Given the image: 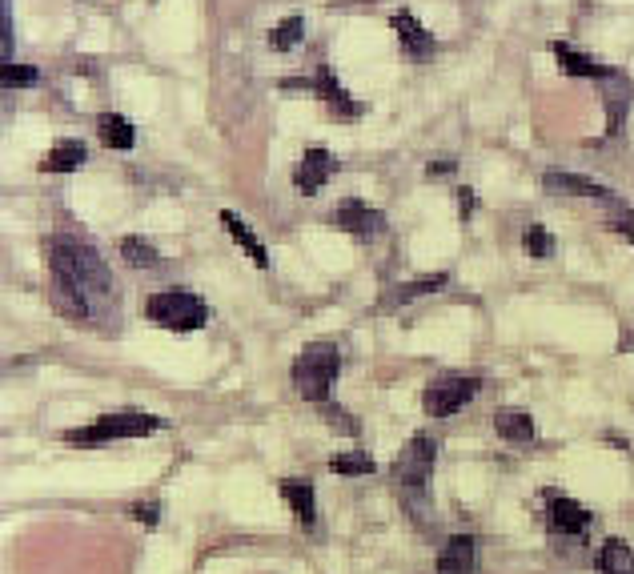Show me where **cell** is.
Here are the masks:
<instances>
[{
    "label": "cell",
    "mask_w": 634,
    "mask_h": 574,
    "mask_svg": "<svg viewBox=\"0 0 634 574\" xmlns=\"http://www.w3.org/2000/svg\"><path fill=\"white\" fill-rule=\"evenodd\" d=\"M550 53H554V61H558V69L566 73V77H586V81H610L618 69H610V65H602V61H594V57H586V53H578V49H570V45H562V41H554L550 45Z\"/></svg>",
    "instance_id": "obj_12"
},
{
    "label": "cell",
    "mask_w": 634,
    "mask_h": 574,
    "mask_svg": "<svg viewBox=\"0 0 634 574\" xmlns=\"http://www.w3.org/2000/svg\"><path fill=\"white\" fill-rule=\"evenodd\" d=\"M338 374H342V350H338L334 342H309V346L293 358V370H289L297 394H301L305 402H317V406L330 398Z\"/></svg>",
    "instance_id": "obj_2"
},
{
    "label": "cell",
    "mask_w": 634,
    "mask_h": 574,
    "mask_svg": "<svg viewBox=\"0 0 634 574\" xmlns=\"http://www.w3.org/2000/svg\"><path fill=\"white\" fill-rule=\"evenodd\" d=\"M330 221H334L342 233L362 237V241H370V237H378V233L386 229V217H382L378 209H370L366 201H342V205L330 213Z\"/></svg>",
    "instance_id": "obj_8"
},
{
    "label": "cell",
    "mask_w": 634,
    "mask_h": 574,
    "mask_svg": "<svg viewBox=\"0 0 634 574\" xmlns=\"http://www.w3.org/2000/svg\"><path fill=\"white\" fill-rule=\"evenodd\" d=\"M474 566H478V542H474V534H454V538H446V546H442L438 558H434V570H438V574H474Z\"/></svg>",
    "instance_id": "obj_11"
},
{
    "label": "cell",
    "mask_w": 634,
    "mask_h": 574,
    "mask_svg": "<svg viewBox=\"0 0 634 574\" xmlns=\"http://www.w3.org/2000/svg\"><path fill=\"white\" fill-rule=\"evenodd\" d=\"M49 265H53V277H57V290L73 302L77 318L89 314V298H85V294H105V298L117 294V277H113L109 265L97 257V249L85 245V241L57 237V241L49 245Z\"/></svg>",
    "instance_id": "obj_1"
},
{
    "label": "cell",
    "mask_w": 634,
    "mask_h": 574,
    "mask_svg": "<svg viewBox=\"0 0 634 574\" xmlns=\"http://www.w3.org/2000/svg\"><path fill=\"white\" fill-rule=\"evenodd\" d=\"M313 93L322 97V101H326L338 117H358V113H362V105H354V101H350V93L342 89V81L334 77V69H330V65L317 69V77H313Z\"/></svg>",
    "instance_id": "obj_15"
},
{
    "label": "cell",
    "mask_w": 634,
    "mask_h": 574,
    "mask_svg": "<svg viewBox=\"0 0 634 574\" xmlns=\"http://www.w3.org/2000/svg\"><path fill=\"white\" fill-rule=\"evenodd\" d=\"M5 85L9 89H17V85H37V69H29V65H5Z\"/></svg>",
    "instance_id": "obj_29"
},
{
    "label": "cell",
    "mask_w": 634,
    "mask_h": 574,
    "mask_svg": "<svg viewBox=\"0 0 634 574\" xmlns=\"http://www.w3.org/2000/svg\"><path fill=\"white\" fill-rule=\"evenodd\" d=\"M330 470L342 474V478H366L378 470V462L370 454H358V450H346V454H334L330 458Z\"/></svg>",
    "instance_id": "obj_24"
},
{
    "label": "cell",
    "mask_w": 634,
    "mask_h": 574,
    "mask_svg": "<svg viewBox=\"0 0 634 574\" xmlns=\"http://www.w3.org/2000/svg\"><path fill=\"white\" fill-rule=\"evenodd\" d=\"M478 390H482V378H474V374H450V378H438V382L426 386L422 410H426L430 418H450V414H458Z\"/></svg>",
    "instance_id": "obj_6"
},
{
    "label": "cell",
    "mask_w": 634,
    "mask_h": 574,
    "mask_svg": "<svg viewBox=\"0 0 634 574\" xmlns=\"http://www.w3.org/2000/svg\"><path fill=\"white\" fill-rule=\"evenodd\" d=\"M626 109H630V81H626L622 73H614V77L606 81V133H610V137L622 129Z\"/></svg>",
    "instance_id": "obj_19"
},
{
    "label": "cell",
    "mask_w": 634,
    "mask_h": 574,
    "mask_svg": "<svg viewBox=\"0 0 634 574\" xmlns=\"http://www.w3.org/2000/svg\"><path fill=\"white\" fill-rule=\"evenodd\" d=\"M165 430V418L157 414H141V410H121V414H101L93 426L85 430H69L65 442L77 446H101V442H125V438H149Z\"/></svg>",
    "instance_id": "obj_4"
},
{
    "label": "cell",
    "mask_w": 634,
    "mask_h": 574,
    "mask_svg": "<svg viewBox=\"0 0 634 574\" xmlns=\"http://www.w3.org/2000/svg\"><path fill=\"white\" fill-rule=\"evenodd\" d=\"M221 225H225V233H229V237H233V241H237V245L253 257V265H257V269H269V249H265V241L249 229V221H241L233 209H221Z\"/></svg>",
    "instance_id": "obj_16"
},
{
    "label": "cell",
    "mask_w": 634,
    "mask_h": 574,
    "mask_svg": "<svg viewBox=\"0 0 634 574\" xmlns=\"http://www.w3.org/2000/svg\"><path fill=\"white\" fill-rule=\"evenodd\" d=\"M546 522H550V530L562 534V538H586L594 514H590L582 502L566 498V494H546Z\"/></svg>",
    "instance_id": "obj_7"
},
{
    "label": "cell",
    "mask_w": 634,
    "mask_h": 574,
    "mask_svg": "<svg viewBox=\"0 0 634 574\" xmlns=\"http://www.w3.org/2000/svg\"><path fill=\"white\" fill-rule=\"evenodd\" d=\"M121 257H125V265H133V269H157V265H161L157 245L145 241V237H137V233L121 237Z\"/></svg>",
    "instance_id": "obj_23"
},
{
    "label": "cell",
    "mask_w": 634,
    "mask_h": 574,
    "mask_svg": "<svg viewBox=\"0 0 634 574\" xmlns=\"http://www.w3.org/2000/svg\"><path fill=\"white\" fill-rule=\"evenodd\" d=\"M522 249H526L534 261H550V257H554V249H558V241L546 233V225H526V233H522Z\"/></svg>",
    "instance_id": "obj_26"
},
{
    "label": "cell",
    "mask_w": 634,
    "mask_h": 574,
    "mask_svg": "<svg viewBox=\"0 0 634 574\" xmlns=\"http://www.w3.org/2000/svg\"><path fill=\"white\" fill-rule=\"evenodd\" d=\"M277 494L289 502L293 518H297L305 530H313V522H317V494H313V482H309V478H281V482H277Z\"/></svg>",
    "instance_id": "obj_13"
},
{
    "label": "cell",
    "mask_w": 634,
    "mask_h": 574,
    "mask_svg": "<svg viewBox=\"0 0 634 574\" xmlns=\"http://www.w3.org/2000/svg\"><path fill=\"white\" fill-rule=\"evenodd\" d=\"M450 169H454V161H438V165L430 161V169H426V173H430V177H442V173H450Z\"/></svg>",
    "instance_id": "obj_32"
},
{
    "label": "cell",
    "mask_w": 634,
    "mask_h": 574,
    "mask_svg": "<svg viewBox=\"0 0 634 574\" xmlns=\"http://www.w3.org/2000/svg\"><path fill=\"white\" fill-rule=\"evenodd\" d=\"M390 25H394V33H398L402 49H406L414 61H426V57L434 53V33H426V29L418 25V17H414V13H394V17H390Z\"/></svg>",
    "instance_id": "obj_14"
},
{
    "label": "cell",
    "mask_w": 634,
    "mask_h": 574,
    "mask_svg": "<svg viewBox=\"0 0 634 574\" xmlns=\"http://www.w3.org/2000/svg\"><path fill=\"white\" fill-rule=\"evenodd\" d=\"M145 314L149 322H157L161 330H173V334H193L209 322V306L201 294L193 290H161V294H149L145 302Z\"/></svg>",
    "instance_id": "obj_3"
},
{
    "label": "cell",
    "mask_w": 634,
    "mask_h": 574,
    "mask_svg": "<svg viewBox=\"0 0 634 574\" xmlns=\"http://www.w3.org/2000/svg\"><path fill=\"white\" fill-rule=\"evenodd\" d=\"M598 574H634V546L626 538H606L598 546Z\"/></svg>",
    "instance_id": "obj_21"
},
{
    "label": "cell",
    "mask_w": 634,
    "mask_h": 574,
    "mask_svg": "<svg viewBox=\"0 0 634 574\" xmlns=\"http://www.w3.org/2000/svg\"><path fill=\"white\" fill-rule=\"evenodd\" d=\"M322 418H326V426H334V430H342V434H358V422H350V414H346L342 406L322 402Z\"/></svg>",
    "instance_id": "obj_27"
},
{
    "label": "cell",
    "mask_w": 634,
    "mask_h": 574,
    "mask_svg": "<svg viewBox=\"0 0 634 574\" xmlns=\"http://www.w3.org/2000/svg\"><path fill=\"white\" fill-rule=\"evenodd\" d=\"M610 229H614L618 237L634 241V209H630V205H618V209H614V217H610Z\"/></svg>",
    "instance_id": "obj_28"
},
{
    "label": "cell",
    "mask_w": 634,
    "mask_h": 574,
    "mask_svg": "<svg viewBox=\"0 0 634 574\" xmlns=\"http://www.w3.org/2000/svg\"><path fill=\"white\" fill-rule=\"evenodd\" d=\"M494 434L502 438V442H514V446H526V442H534V418L526 414V410H498L494 414Z\"/></svg>",
    "instance_id": "obj_17"
},
{
    "label": "cell",
    "mask_w": 634,
    "mask_h": 574,
    "mask_svg": "<svg viewBox=\"0 0 634 574\" xmlns=\"http://www.w3.org/2000/svg\"><path fill=\"white\" fill-rule=\"evenodd\" d=\"M474 209H478V197H474V189H458V213H462V221H466Z\"/></svg>",
    "instance_id": "obj_31"
},
{
    "label": "cell",
    "mask_w": 634,
    "mask_h": 574,
    "mask_svg": "<svg viewBox=\"0 0 634 574\" xmlns=\"http://www.w3.org/2000/svg\"><path fill=\"white\" fill-rule=\"evenodd\" d=\"M129 518L141 522V526H157L161 522V502H137V506H129Z\"/></svg>",
    "instance_id": "obj_30"
},
{
    "label": "cell",
    "mask_w": 634,
    "mask_h": 574,
    "mask_svg": "<svg viewBox=\"0 0 634 574\" xmlns=\"http://www.w3.org/2000/svg\"><path fill=\"white\" fill-rule=\"evenodd\" d=\"M542 185H546L550 193H566V197H594V201H606V205H614V209L622 205L614 189H606L602 181H590V177H582V173H562V169H550V173L542 177Z\"/></svg>",
    "instance_id": "obj_10"
},
{
    "label": "cell",
    "mask_w": 634,
    "mask_h": 574,
    "mask_svg": "<svg viewBox=\"0 0 634 574\" xmlns=\"http://www.w3.org/2000/svg\"><path fill=\"white\" fill-rule=\"evenodd\" d=\"M334 173H338V161H334L330 149H305L301 161H297V169H293V185H297L305 197H313L317 189H326V181H330Z\"/></svg>",
    "instance_id": "obj_9"
},
{
    "label": "cell",
    "mask_w": 634,
    "mask_h": 574,
    "mask_svg": "<svg viewBox=\"0 0 634 574\" xmlns=\"http://www.w3.org/2000/svg\"><path fill=\"white\" fill-rule=\"evenodd\" d=\"M301 33H305V17H285L281 25H273V33H269V49L273 53H289L297 41H301Z\"/></svg>",
    "instance_id": "obj_25"
},
{
    "label": "cell",
    "mask_w": 634,
    "mask_h": 574,
    "mask_svg": "<svg viewBox=\"0 0 634 574\" xmlns=\"http://www.w3.org/2000/svg\"><path fill=\"white\" fill-rule=\"evenodd\" d=\"M446 281H450V273H426V277H414V281L398 285V294L386 302V310H394V306H406V302H414V298H426V294L442 290Z\"/></svg>",
    "instance_id": "obj_22"
},
{
    "label": "cell",
    "mask_w": 634,
    "mask_h": 574,
    "mask_svg": "<svg viewBox=\"0 0 634 574\" xmlns=\"http://www.w3.org/2000/svg\"><path fill=\"white\" fill-rule=\"evenodd\" d=\"M97 137H101L105 149H121V153L137 145V129L121 113H101L97 117Z\"/></svg>",
    "instance_id": "obj_20"
},
{
    "label": "cell",
    "mask_w": 634,
    "mask_h": 574,
    "mask_svg": "<svg viewBox=\"0 0 634 574\" xmlns=\"http://www.w3.org/2000/svg\"><path fill=\"white\" fill-rule=\"evenodd\" d=\"M89 161V149L81 141H57L45 161H41V173H77L81 165Z\"/></svg>",
    "instance_id": "obj_18"
},
{
    "label": "cell",
    "mask_w": 634,
    "mask_h": 574,
    "mask_svg": "<svg viewBox=\"0 0 634 574\" xmlns=\"http://www.w3.org/2000/svg\"><path fill=\"white\" fill-rule=\"evenodd\" d=\"M434 466H438V438H434V434H414V438L402 446V454L394 458L390 478H394L398 486L422 490V486L430 482Z\"/></svg>",
    "instance_id": "obj_5"
}]
</instances>
